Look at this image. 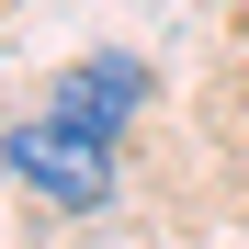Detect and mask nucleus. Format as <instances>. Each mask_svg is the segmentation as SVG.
Wrapping results in <instances>:
<instances>
[{
  "mask_svg": "<svg viewBox=\"0 0 249 249\" xmlns=\"http://www.w3.org/2000/svg\"><path fill=\"white\" fill-rule=\"evenodd\" d=\"M0 170L34 204H57V215H102L113 204V136H91V124H68L46 102V113H23L12 136H0Z\"/></svg>",
  "mask_w": 249,
  "mask_h": 249,
  "instance_id": "1",
  "label": "nucleus"
},
{
  "mask_svg": "<svg viewBox=\"0 0 249 249\" xmlns=\"http://www.w3.org/2000/svg\"><path fill=\"white\" fill-rule=\"evenodd\" d=\"M136 102H147V68H136V57H79V68H57V113L91 124V136H124Z\"/></svg>",
  "mask_w": 249,
  "mask_h": 249,
  "instance_id": "2",
  "label": "nucleus"
}]
</instances>
